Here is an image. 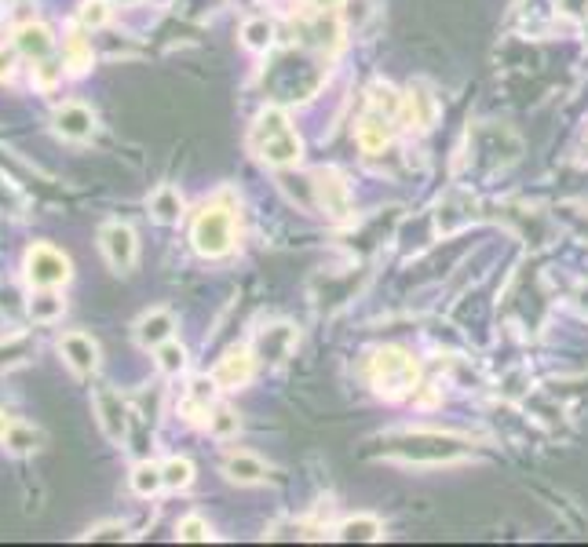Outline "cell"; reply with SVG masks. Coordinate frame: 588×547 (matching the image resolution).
Returning <instances> with one entry per match:
<instances>
[{"label":"cell","mask_w":588,"mask_h":547,"mask_svg":"<svg viewBox=\"0 0 588 547\" xmlns=\"http://www.w3.org/2000/svg\"><path fill=\"white\" fill-rule=\"evenodd\" d=\"M417 361L402 351V347H384L373 354L369 361V379H373V387H377V395L384 398H406V395H417Z\"/></svg>","instance_id":"1"},{"label":"cell","mask_w":588,"mask_h":547,"mask_svg":"<svg viewBox=\"0 0 588 547\" xmlns=\"http://www.w3.org/2000/svg\"><path fill=\"white\" fill-rule=\"evenodd\" d=\"M190 241L201 256L208 259H220L234 248V212L224 208V204H205L201 215L194 219V230H190Z\"/></svg>","instance_id":"2"},{"label":"cell","mask_w":588,"mask_h":547,"mask_svg":"<svg viewBox=\"0 0 588 547\" xmlns=\"http://www.w3.org/2000/svg\"><path fill=\"white\" fill-rule=\"evenodd\" d=\"M391 453L402 456V460H427V464H443V460H457L468 453V446L461 438H450V434H427V430H417V434H402L391 442Z\"/></svg>","instance_id":"3"},{"label":"cell","mask_w":588,"mask_h":547,"mask_svg":"<svg viewBox=\"0 0 588 547\" xmlns=\"http://www.w3.org/2000/svg\"><path fill=\"white\" fill-rule=\"evenodd\" d=\"M26 282L33 289H59L70 282V259L51 248V245H33L26 252Z\"/></svg>","instance_id":"4"},{"label":"cell","mask_w":588,"mask_h":547,"mask_svg":"<svg viewBox=\"0 0 588 547\" xmlns=\"http://www.w3.org/2000/svg\"><path fill=\"white\" fill-rule=\"evenodd\" d=\"M311 187H314V204L326 215H333V219L351 215V187L337 169H318L311 176Z\"/></svg>","instance_id":"5"},{"label":"cell","mask_w":588,"mask_h":547,"mask_svg":"<svg viewBox=\"0 0 588 547\" xmlns=\"http://www.w3.org/2000/svg\"><path fill=\"white\" fill-rule=\"evenodd\" d=\"M99 245H102V256H106V263H110L114 274H128V270L136 266L139 245H136V230H132L128 223H110V227H102Z\"/></svg>","instance_id":"6"},{"label":"cell","mask_w":588,"mask_h":547,"mask_svg":"<svg viewBox=\"0 0 588 547\" xmlns=\"http://www.w3.org/2000/svg\"><path fill=\"white\" fill-rule=\"evenodd\" d=\"M259 161H267L271 169H289V164H296L300 157H303V143H300V135L293 132V128H285V132H275L271 139H263V143H256V146H249Z\"/></svg>","instance_id":"7"},{"label":"cell","mask_w":588,"mask_h":547,"mask_svg":"<svg viewBox=\"0 0 588 547\" xmlns=\"http://www.w3.org/2000/svg\"><path fill=\"white\" fill-rule=\"evenodd\" d=\"M95 412H99V427L110 442H125L128 438V405L121 402L118 391H95Z\"/></svg>","instance_id":"8"},{"label":"cell","mask_w":588,"mask_h":547,"mask_svg":"<svg viewBox=\"0 0 588 547\" xmlns=\"http://www.w3.org/2000/svg\"><path fill=\"white\" fill-rule=\"evenodd\" d=\"M409 128H417V132H427V128H435V121H439V102H435V95L427 91L424 84H413L406 95H402V114H399Z\"/></svg>","instance_id":"9"},{"label":"cell","mask_w":588,"mask_h":547,"mask_svg":"<svg viewBox=\"0 0 588 547\" xmlns=\"http://www.w3.org/2000/svg\"><path fill=\"white\" fill-rule=\"evenodd\" d=\"M59 351L66 358V365L77 372V376H92L99 369V343L84 333H66L59 340Z\"/></svg>","instance_id":"10"},{"label":"cell","mask_w":588,"mask_h":547,"mask_svg":"<svg viewBox=\"0 0 588 547\" xmlns=\"http://www.w3.org/2000/svg\"><path fill=\"white\" fill-rule=\"evenodd\" d=\"M252 372H256L252 354L238 347V351H227V354L220 358V365H216V372H212V376H216V383H220L224 391H241L245 383L252 379Z\"/></svg>","instance_id":"11"},{"label":"cell","mask_w":588,"mask_h":547,"mask_svg":"<svg viewBox=\"0 0 588 547\" xmlns=\"http://www.w3.org/2000/svg\"><path fill=\"white\" fill-rule=\"evenodd\" d=\"M56 132H59L63 139L84 143V139H92V132H95V114H92L88 106H81V102H66V106L56 109Z\"/></svg>","instance_id":"12"},{"label":"cell","mask_w":588,"mask_h":547,"mask_svg":"<svg viewBox=\"0 0 588 547\" xmlns=\"http://www.w3.org/2000/svg\"><path fill=\"white\" fill-rule=\"evenodd\" d=\"M355 139H358V150H362V153H381V150H388V143H391V117H388V114H377V109H369V114L358 121Z\"/></svg>","instance_id":"13"},{"label":"cell","mask_w":588,"mask_h":547,"mask_svg":"<svg viewBox=\"0 0 588 547\" xmlns=\"http://www.w3.org/2000/svg\"><path fill=\"white\" fill-rule=\"evenodd\" d=\"M293 343H296V328L285 325V321H278V325H271V328H263V333H259L256 351H259L263 361H285L289 351H293Z\"/></svg>","instance_id":"14"},{"label":"cell","mask_w":588,"mask_h":547,"mask_svg":"<svg viewBox=\"0 0 588 547\" xmlns=\"http://www.w3.org/2000/svg\"><path fill=\"white\" fill-rule=\"evenodd\" d=\"M172 333H176V317L169 314V310H150V314H143L139 317V325H136V340L150 351H157L165 340H172Z\"/></svg>","instance_id":"15"},{"label":"cell","mask_w":588,"mask_h":547,"mask_svg":"<svg viewBox=\"0 0 588 547\" xmlns=\"http://www.w3.org/2000/svg\"><path fill=\"white\" fill-rule=\"evenodd\" d=\"M15 51L26 55L30 63H44V59H51V51H56V37H51L40 22H30L15 33Z\"/></svg>","instance_id":"16"},{"label":"cell","mask_w":588,"mask_h":547,"mask_svg":"<svg viewBox=\"0 0 588 547\" xmlns=\"http://www.w3.org/2000/svg\"><path fill=\"white\" fill-rule=\"evenodd\" d=\"M224 474L231 482H238V485H256V482L267 478V464L259 456H252V453H231L224 460Z\"/></svg>","instance_id":"17"},{"label":"cell","mask_w":588,"mask_h":547,"mask_svg":"<svg viewBox=\"0 0 588 547\" xmlns=\"http://www.w3.org/2000/svg\"><path fill=\"white\" fill-rule=\"evenodd\" d=\"M30 317L37 321V325H51V321H59L63 317V310H66V303H63V296L56 292V289H37V296L30 300Z\"/></svg>","instance_id":"18"},{"label":"cell","mask_w":588,"mask_h":547,"mask_svg":"<svg viewBox=\"0 0 588 547\" xmlns=\"http://www.w3.org/2000/svg\"><path fill=\"white\" fill-rule=\"evenodd\" d=\"M150 212H154L157 223H180V215H183V197H180V190L162 187V190L150 197Z\"/></svg>","instance_id":"19"},{"label":"cell","mask_w":588,"mask_h":547,"mask_svg":"<svg viewBox=\"0 0 588 547\" xmlns=\"http://www.w3.org/2000/svg\"><path fill=\"white\" fill-rule=\"evenodd\" d=\"M381 533H384V525L377 522V518H373V515H355V518H344L340 522V529H337V536L340 540H381Z\"/></svg>","instance_id":"20"},{"label":"cell","mask_w":588,"mask_h":547,"mask_svg":"<svg viewBox=\"0 0 588 547\" xmlns=\"http://www.w3.org/2000/svg\"><path fill=\"white\" fill-rule=\"evenodd\" d=\"M285 128H289L285 109H278V106H267L263 114L256 117L252 132H249V146H256V143H263V139H271L275 132H285Z\"/></svg>","instance_id":"21"},{"label":"cell","mask_w":588,"mask_h":547,"mask_svg":"<svg viewBox=\"0 0 588 547\" xmlns=\"http://www.w3.org/2000/svg\"><path fill=\"white\" fill-rule=\"evenodd\" d=\"M162 489H165V474H162V467H157V464H139V467L132 471V492H136V497L150 500V497H157Z\"/></svg>","instance_id":"22"},{"label":"cell","mask_w":588,"mask_h":547,"mask_svg":"<svg viewBox=\"0 0 588 547\" xmlns=\"http://www.w3.org/2000/svg\"><path fill=\"white\" fill-rule=\"evenodd\" d=\"M369 106L377 109V114H388V117L395 121V117L402 114V95H399L388 81H377V84L369 88Z\"/></svg>","instance_id":"23"},{"label":"cell","mask_w":588,"mask_h":547,"mask_svg":"<svg viewBox=\"0 0 588 547\" xmlns=\"http://www.w3.org/2000/svg\"><path fill=\"white\" fill-rule=\"evenodd\" d=\"M241 40H245V48H252V51H271V44H275V22H267V19H249V22L241 26Z\"/></svg>","instance_id":"24"},{"label":"cell","mask_w":588,"mask_h":547,"mask_svg":"<svg viewBox=\"0 0 588 547\" xmlns=\"http://www.w3.org/2000/svg\"><path fill=\"white\" fill-rule=\"evenodd\" d=\"M208 434H212V438H220V442L234 438V434H238V416H234V409H227V405H212V412H208Z\"/></svg>","instance_id":"25"},{"label":"cell","mask_w":588,"mask_h":547,"mask_svg":"<svg viewBox=\"0 0 588 547\" xmlns=\"http://www.w3.org/2000/svg\"><path fill=\"white\" fill-rule=\"evenodd\" d=\"M162 474H165V489H187L194 482V464L187 456H172L162 464Z\"/></svg>","instance_id":"26"},{"label":"cell","mask_w":588,"mask_h":547,"mask_svg":"<svg viewBox=\"0 0 588 547\" xmlns=\"http://www.w3.org/2000/svg\"><path fill=\"white\" fill-rule=\"evenodd\" d=\"M157 369H162L165 376H180L187 369V351L176 340H165L162 347H157Z\"/></svg>","instance_id":"27"},{"label":"cell","mask_w":588,"mask_h":547,"mask_svg":"<svg viewBox=\"0 0 588 547\" xmlns=\"http://www.w3.org/2000/svg\"><path fill=\"white\" fill-rule=\"evenodd\" d=\"M66 66L74 74H84L92 66V48L84 44V37H70L66 40Z\"/></svg>","instance_id":"28"},{"label":"cell","mask_w":588,"mask_h":547,"mask_svg":"<svg viewBox=\"0 0 588 547\" xmlns=\"http://www.w3.org/2000/svg\"><path fill=\"white\" fill-rule=\"evenodd\" d=\"M176 533H180V540H187V543H201V540L212 536V529H208V522H205L201 515H187V518L176 525Z\"/></svg>","instance_id":"29"},{"label":"cell","mask_w":588,"mask_h":547,"mask_svg":"<svg viewBox=\"0 0 588 547\" xmlns=\"http://www.w3.org/2000/svg\"><path fill=\"white\" fill-rule=\"evenodd\" d=\"M63 77V66L56 63V59H44V63H33V84L37 88H56V81Z\"/></svg>","instance_id":"30"},{"label":"cell","mask_w":588,"mask_h":547,"mask_svg":"<svg viewBox=\"0 0 588 547\" xmlns=\"http://www.w3.org/2000/svg\"><path fill=\"white\" fill-rule=\"evenodd\" d=\"M4 442L15 449V453H30V449H37V442H40V434L37 430H30V427H12L8 430V438H4Z\"/></svg>","instance_id":"31"},{"label":"cell","mask_w":588,"mask_h":547,"mask_svg":"<svg viewBox=\"0 0 588 547\" xmlns=\"http://www.w3.org/2000/svg\"><path fill=\"white\" fill-rule=\"evenodd\" d=\"M106 19H110V8H106V0H88V4L81 8V22L92 30V26H102Z\"/></svg>","instance_id":"32"},{"label":"cell","mask_w":588,"mask_h":547,"mask_svg":"<svg viewBox=\"0 0 588 547\" xmlns=\"http://www.w3.org/2000/svg\"><path fill=\"white\" fill-rule=\"evenodd\" d=\"M84 540H125V525H118V522H102V525L88 529Z\"/></svg>","instance_id":"33"},{"label":"cell","mask_w":588,"mask_h":547,"mask_svg":"<svg viewBox=\"0 0 588 547\" xmlns=\"http://www.w3.org/2000/svg\"><path fill=\"white\" fill-rule=\"evenodd\" d=\"M559 8L574 19H588V0H559Z\"/></svg>","instance_id":"34"},{"label":"cell","mask_w":588,"mask_h":547,"mask_svg":"<svg viewBox=\"0 0 588 547\" xmlns=\"http://www.w3.org/2000/svg\"><path fill=\"white\" fill-rule=\"evenodd\" d=\"M12 70H15V51L0 48V77H12Z\"/></svg>","instance_id":"35"},{"label":"cell","mask_w":588,"mask_h":547,"mask_svg":"<svg viewBox=\"0 0 588 547\" xmlns=\"http://www.w3.org/2000/svg\"><path fill=\"white\" fill-rule=\"evenodd\" d=\"M12 427H15V423H12L4 412H0V442H4V438H8V430H12Z\"/></svg>","instance_id":"36"},{"label":"cell","mask_w":588,"mask_h":547,"mask_svg":"<svg viewBox=\"0 0 588 547\" xmlns=\"http://www.w3.org/2000/svg\"><path fill=\"white\" fill-rule=\"evenodd\" d=\"M307 4H314V8H337V4H344V0H307Z\"/></svg>","instance_id":"37"}]
</instances>
